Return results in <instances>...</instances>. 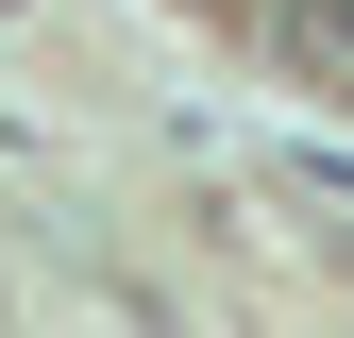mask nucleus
<instances>
[{
    "instance_id": "obj_1",
    "label": "nucleus",
    "mask_w": 354,
    "mask_h": 338,
    "mask_svg": "<svg viewBox=\"0 0 354 338\" xmlns=\"http://www.w3.org/2000/svg\"><path fill=\"white\" fill-rule=\"evenodd\" d=\"M287 34H304V68H337V84H354V0H287Z\"/></svg>"
}]
</instances>
